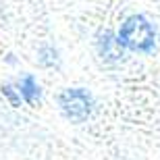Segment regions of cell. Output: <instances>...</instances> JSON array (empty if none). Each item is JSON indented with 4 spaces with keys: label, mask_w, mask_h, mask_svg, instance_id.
<instances>
[{
    "label": "cell",
    "mask_w": 160,
    "mask_h": 160,
    "mask_svg": "<svg viewBox=\"0 0 160 160\" xmlns=\"http://www.w3.org/2000/svg\"><path fill=\"white\" fill-rule=\"evenodd\" d=\"M119 42L121 46L133 52L150 54L156 48V29L150 23V19L143 15H131L123 21L119 29Z\"/></svg>",
    "instance_id": "6da1fadb"
},
{
    "label": "cell",
    "mask_w": 160,
    "mask_h": 160,
    "mask_svg": "<svg viewBox=\"0 0 160 160\" xmlns=\"http://www.w3.org/2000/svg\"><path fill=\"white\" fill-rule=\"evenodd\" d=\"M60 110L69 121L73 123H83L92 114V106H94V100H92V94L85 92L83 88H69L65 89L58 98Z\"/></svg>",
    "instance_id": "7a4b0ae2"
},
{
    "label": "cell",
    "mask_w": 160,
    "mask_h": 160,
    "mask_svg": "<svg viewBox=\"0 0 160 160\" xmlns=\"http://www.w3.org/2000/svg\"><path fill=\"white\" fill-rule=\"evenodd\" d=\"M98 48H100V54L108 60H119L123 56V46H121L119 38H114L112 33H102L100 40H98Z\"/></svg>",
    "instance_id": "3957f363"
},
{
    "label": "cell",
    "mask_w": 160,
    "mask_h": 160,
    "mask_svg": "<svg viewBox=\"0 0 160 160\" xmlns=\"http://www.w3.org/2000/svg\"><path fill=\"white\" fill-rule=\"evenodd\" d=\"M17 88H19V94H21V98H23L27 104H36L38 100H40V85H38V81L31 75H25L21 81L17 83Z\"/></svg>",
    "instance_id": "277c9868"
},
{
    "label": "cell",
    "mask_w": 160,
    "mask_h": 160,
    "mask_svg": "<svg viewBox=\"0 0 160 160\" xmlns=\"http://www.w3.org/2000/svg\"><path fill=\"white\" fill-rule=\"evenodd\" d=\"M38 60H40L42 67H54V65H56V60H58L56 50H54L52 46H44L40 50V54H38Z\"/></svg>",
    "instance_id": "5b68a950"
},
{
    "label": "cell",
    "mask_w": 160,
    "mask_h": 160,
    "mask_svg": "<svg viewBox=\"0 0 160 160\" xmlns=\"http://www.w3.org/2000/svg\"><path fill=\"white\" fill-rule=\"evenodd\" d=\"M2 94L11 100L12 106H21V94H19V88L17 85H12V83H6V85H2Z\"/></svg>",
    "instance_id": "8992f818"
}]
</instances>
